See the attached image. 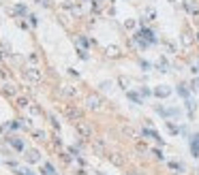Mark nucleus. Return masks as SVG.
Instances as JSON below:
<instances>
[{
    "mask_svg": "<svg viewBox=\"0 0 199 175\" xmlns=\"http://www.w3.org/2000/svg\"><path fill=\"white\" fill-rule=\"evenodd\" d=\"M75 124V132L82 137V139H92V126L86 122V120H77V122H73Z\"/></svg>",
    "mask_w": 199,
    "mask_h": 175,
    "instance_id": "nucleus-1",
    "label": "nucleus"
},
{
    "mask_svg": "<svg viewBox=\"0 0 199 175\" xmlns=\"http://www.w3.org/2000/svg\"><path fill=\"white\" fill-rule=\"evenodd\" d=\"M24 77H26V81H30V84H41V81H43V73H41L37 66L26 68V71H24Z\"/></svg>",
    "mask_w": 199,
    "mask_h": 175,
    "instance_id": "nucleus-2",
    "label": "nucleus"
},
{
    "mask_svg": "<svg viewBox=\"0 0 199 175\" xmlns=\"http://www.w3.org/2000/svg\"><path fill=\"white\" fill-rule=\"evenodd\" d=\"M64 115H66L69 120L77 122V120H82V109L75 107V105H64Z\"/></svg>",
    "mask_w": 199,
    "mask_h": 175,
    "instance_id": "nucleus-3",
    "label": "nucleus"
},
{
    "mask_svg": "<svg viewBox=\"0 0 199 175\" xmlns=\"http://www.w3.org/2000/svg\"><path fill=\"white\" fill-rule=\"evenodd\" d=\"M86 107L92 109V111H99V109H103V98L97 96V94H90V96L86 98Z\"/></svg>",
    "mask_w": 199,
    "mask_h": 175,
    "instance_id": "nucleus-4",
    "label": "nucleus"
},
{
    "mask_svg": "<svg viewBox=\"0 0 199 175\" xmlns=\"http://www.w3.org/2000/svg\"><path fill=\"white\" fill-rule=\"evenodd\" d=\"M2 94L4 96H17V86L15 84H2Z\"/></svg>",
    "mask_w": 199,
    "mask_h": 175,
    "instance_id": "nucleus-5",
    "label": "nucleus"
},
{
    "mask_svg": "<svg viewBox=\"0 0 199 175\" xmlns=\"http://www.w3.org/2000/svg\"><path fill=\"white\" fill-rule=\"evenodd\" d=\"M105 56H107V58H120L122 51H120V47H113V45H111V47L105 49Z\"/></svg>",
    "mask_w": 199,
    "mask_h": 175,
    "instance_id": "nucleus-6",
    "label": "nucleus"
},
{
    "mask_svg": "<svg viewBox=\"0 0 199 175\" xmlns=\"http://www.w3.org/2000/svg\"><path fill=\"white\" fill-rule=\"evenodd\" d=\"M26 160H28V162H39V160H41V154H39L37 150H28V152H26Z\"/></svg>",
    "mask_w": 199,
    "mask_h": 175,
    "instance_id": "nucleus-7",
    "label": "nucleus"
},
{
    "mask_svg": "<svg viewBox=\"0 0 199 175\" xmlns=\"http://www.w3.org/2000/svg\"><path fill=\"white\" fill-rule=\"evenodd\" d=\"M107 158H109V162L116 165V167H122V165H124V158H122L120 154H109Z\"/></svg>",
    "mask_w": 199,
    "mask_h": 175,
    "instance_id": "nucleus-8",
    "label": "nucleus"
},
{
    "mask_svg": "<svg viewBox=\"0 0 199 175\" xmlns=\"http://www.w3.org/2000/svg\"><path fill=\"white\" fill-rule=\"evenodd\" d=\"M15 105H17L19 109H28V107H30V100H28L26 96H17V98H15Z\"/></svg>",
    "mask_w": 199,
    "mask_h": 175,
    "instance_id": "nucleus-9",
    "label": "nucleus"
},
{
    "mask_svg": "<svg viewBox=\"0 0 199 175\" xmlns=\"http://www.w3.org/2000/svg\"><path fill=\"white\" fill-rule=\"evenodd\" d=\"M62 94L69 96V98H75V96H77V90L73 86H62Z\"/></svg>",
    "mask_w": 199,
    "mask_h": 175,
    "instance_id": "nucleus-10",
    "label": "nucleus"
},
{
    "mask_svg": "<svg viewBox=\"0 0 199 175\" xmlns=\"http://www.w3.org/2000/svg\"><path fill=\"white\" fill-rule=\"evenodd\" d=\"M92 147H94L99 154H105V141H103V139H94V141H92Z\"/></svg>",
    "mask_w": 199,
    "mask_h": 175,
    "instance_id": "nucleus-11",
    "label": "nucleus"
},
{
    "mask_svg": "<svg viewBox=\"0 0 199 175\" xmlns=\"http://www.w3.org/2000/svg\"><path fill=\"white\" fill-rule=\"evenodd\" d=\"M28 109H30V113H32V115H43V109H41L39 105H34V103H30V107H28Z\"/></svg>",
    "mask_w": 199,
    "mask_h": 175,
    "instance_id": "nucleus-12",
    "label": "nucleus"
},
{
    "mask_svg": "<svg viewBox=\"0 0 199 175\" xmlns=\"http://www.w3.org/2000/svg\"><path fill=\"white\" fill-rule=\"evenodd\" d=\"M32 137H34L37 141H45V139H47V134L43 130H32Z\"/></svg>",
    "mask_w": 199,
    "mask_h": 175,
    "instance_id": "nucleus-13",
    "label": "nucleus"
},
{
    "mask_svg": "<svg viewBox=\"0 0 199 175\" xmlns=\"http://www.w3.org/2000/svg\"><path fill=\"white\" fill-rule=\"evenodd\" d=\"M156 96H161V98H163V96H169V90L165 86H158L156 88Z\"/></svg>",
    "mask_w": 199,
    "mask_h": 175,
    "instance_id": "nucleus-14",
    "label": "nucleus"
},
{
    "mask_svg": "<svg viewBox=\"0 0 199 175\" xmlns=\"http://www.w3.org/2000/svg\"><path fill=\"white\" fill-rule=\"evenodd\" d=\"M139 37H144V39H148L150 43H152V41H154V34H152V32H150V30H141V34H139Z\"/></svg>",
    "mask_w": 199,
    "mask_h": 175,
    "instance_id": "nucleus-15",
    "label": "nucleus"
},
{
    "mask_svg": "<svg viewBox=\"0 0 199 175\" xmlns=\"http://www.w3.org/2000/svg\"><path fill=\"white\" fill-rule=\"evenodd\" d=\"M41 173H43V175H56V173H54V167H51V165H45Z\"/></svg>",
    "mask_w": 199,
    "mask_h": 175,
    "instance_id": "nucleus-16",
    "label": "nucleus"
},
{
    "mask_svg": "<svg viewBox=\"0 0 199 175\" xmlns=\"http://www.w3.org/2000/svg\"><path fill=\"white\" fill-rule=\"evenodd\" d=\"M118 84L122 86V90H129V79H126V77H120V79H118Z\"/></svg>",
    "mask_w": 199,
    "mask_h": 175,
    "instance_id": "nucleus-17",
    "label": "nucleus"
},
{
    "mask_svg": "<svg viewBox=\"0 0 199 175\" xmlns=\"http://www.w3.org/2000/svg\"><path fill=\"white\" fill-rule=\"evenodd\" d=\"M50 122H51V126H54L56 130H60V122L56 120V115H50Z\"/></svg>",
    "mask_w": 199,
    "mask_h": 175,
    "instance_id": "nucleus-18",
    "label": "nucleus"
},
{
    "mask_svg": "<svg viewBox=\"0 0 199 175\" xmlns=\"http://www.w3.org/2000/svg\"><path fill=\"white\" fill-rule=\"evenodd\" d=\"M124 26H126V30H133V28L137 26V21H135V19H126V24H124Z\"/></svg>",
    "mask_w": 199,
    "mask_h": 175,
    "instance_id": "nucleus-19",
    "label": "nucleus"
},
{
    "mask_svg": "<svg viewBox=\"0 0 199 175\" xmlns=\"http://www.w3.org/2000/svg\"><path fill=\"white\" fill-rule=\"evenodd\" d=\"M9 141H11V145H13L15 150H24V145H22V143H19L17 139H9Z\"/></svg>",
    "mask_w": 199,
    "mask_h": 175,
    "instance_id": "nucleus-20",
    "label": "nucleus"
},
{
    "mask_svg": "<svg viewBox=\"0 0 199 175\" xmlns=\"http://www.w3.org/2000/svg\"><path fill=\"white\" fill-rule=\"evenodd\" d=\"M182 43H184V45H191V43H193L191 34H186V32H184V34H182Z\"/></svg>",
    "mask_w": 199,
    "mask_h": 175,
    "instance_id": "nucleus-21",
    "label": "nucleus"
},
{
    "mask_svg": "<svg viewBox=\"0 0 199 175\" xmlns=\"http://www.w3.org/2000/svg\"><path fill=\"white\" fill-rule=\"evenodd\" d=\"M28 62H30V64H37V62H39V56H37V53H30V56H28Z\"/></svg>",
    "mask_w": 199,
    "mask_h": 175,
    "instance_id": "nucleus-22",
    "label": "nucleus"
},
{
    "mask_svg": "<svg viewBox=\"0 0 199 175\" xmlns=\"http://www.w3.org/2000/svg\"><path fill=\"white\" fill-rule=\"evenodd\" d=\"M137 152H141V154H148V145H144V143H137Z\"/></svg>",
    "mask_w": 199,
    "mask_h": 175,
    "instance_id": "nucleus-23",
    "label": "nucleus"
},
{
    "mask_svg": "<svg viewBox=\"0 0 199 175\" xmlns=\"http://www.w3.org/2000/svg\"><path fill=\"white\" fill-rule=\"evenodd\" d=\"M60 160H62L64 165H69V162H71V158H69V154H60Z\"/></svg>",
    "mask_w": 199,
    "mask_h": 175,
    "instance_id": "nucleus-24",
    "label": "nucleus"
},
{
    "mask_svg": "<svg viewBox=\"0 0 199 175\" xmlns=\"http://www.w3.org/2000/svg\"><path fill=\"white\" fill-rule=\"evenodd\" d=\"M122 130H124V134H126V137H133V134H135V132H133V128H129V126H124Z\"/></svg>",
    "mask_w": 199,
    "mask_h": 175,
    "instance_id": "nucleus-25",
    "label": "nucleus"
},
{
    "mask_svg": "<svg viewBox=\"0 0 199 175\" xmlns=\"http://www.w3.org/2000/svg\"><path fill=\"white\" fill-rule=\"evenodd\" d=\"M129 98H131V100H135V103H141V100H139V96H137V94H131V92H129Z\"/></svg>",
    "mask_w": 199,
    "mask_h": 175,
    "instance_id": "nucleus-26",
    "label": "nucleus"
},
{
    "mask_svg": "<svg viewBox=\"0 0 199 175\" xmlns=\"http://www.w3.org/2000/svg\"><path fill=\"white\" fill-rule=\"evenodd\" d=\"M22 126H24V128H32V124H30V120H22Z\"/></svg>",
    "mask_w": 199,
    "mask_h": 175,
    "instance_id": "nucleus-27",
    "label": "nucleus"
},
{
    "mask_svg": "<svg viewBox=\"0 0 199 175\" xmlns=\"http://www.w3.org/2000/svg\"><path fill=\"white\" fill-rule=\"evenodd\" d=\"M109 86H111L109 81H103V84H101V90H109Z\"/></svg>",
    "mask_w": 199,
    "mask_h": 175,
    "instance_id": "nucleus-28",
    "label": "nucleus"
},
{
    "mask_svg": "<svg viewBox=\"0 0 199 175\" xmlns=\"http://www.w3.org/2000/svg\"><path fill=\"white\" fill-rule=\"evenodd\" d=\"M178 92H180V94H182V96H189V92H186V90H184V86H180V90H178Z\"/></svg>",
    "mask_w": 199,
    "mask_h": 175,
    "instance_id": "nucleus-29",
    "label": "nucleus"
},
{
    "mask_svg": "<svg viewBox=\"0 0 199 175\" xmlns=\"http://www.w3.org/2000/svg\"><path fill=\"white\" fill-rule=\"evenodd\" d=\"M77 45H88V43H86V39H84V37H79V39H77Z\"/></svg>",
    "mask_w": 199,
    "mask_h": 175,
    "instance_id": "nucleus-30",
    "label": "nucleus"
},
{
    "mask_svg": "<svg viewBox=\"0 0 199 175\" xmlns=\"http://www.w3.org/2000/svg\"><path fill=\"white\" fill-rule=\"evenodd\" d=\"M6 77H9V75H6V73H4V71L0 68V79H6Z\"/></svg>",
    "mask_w": 199,
    "mask_h": 175,
    "instance_id": "nucleus-31",
    "label": "nucleus"
},
{
    "mask_svg": "<svg viewBox=\"0 0 199 175\" xmlns=\"http://www.w3.org/2000/svg\"><path fill=\"white\" fill-rule=\"evenodd\" d=\"M193 86H195L193 90H199V79H195V84H193Z\"/></svg>",
    "mask_w": 199,
    "mask_h": 175,
    "instance_id": "nucleus-32",
    "label": "nucleus"
},
{
    "mask_svg": "<svg viewBox=\"0 0 199 175\" xmlns=\"http://www.w3.org/2000/svg\"><path fill=\"white\" fill-rule=\"evenodd\" d=\"M0 62H2V53H0Z\"/></svg>",
    "mask_w": 199,
    "mask_h": 175,
    "instance_id": "nucleus-33",
    "label": "nucleus"
},
{
    "mask_svg": "<svg viewBox=\"0 0 199 175\" xmlns=\"http://www.w3.org/2000/svg\"><path fill=\"white\" fill-rule=\"evenodd\" d=\"M169 2H176V0H169Z\"/></svg>",
    "mask_w": 199,
    "mask_h": 175,
    "instance_id": "nucleus-34",
    "label": "nucleus"
}]
</instances>
